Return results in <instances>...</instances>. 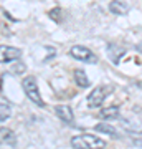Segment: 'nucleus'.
I'll list each match as a JSON object with an SVG mask.
<instances>
[{
	"label": "nucleus",
	"instance_id": "obj_1",
	"mask_svg": "<svg viewBox=\"0 0 142 149\" xmlns=\"http://www.w3.org/2000/svg\"><path fill=\"white\" fill-rule=\"evenodd\" d=\"M71 146L74 149H104L106 143L94 134H79L71 139Z\"/></svg>",
	"mask_w": 142,
	"mask_h": 149
},
{
	"label": "nucleus",
	"instance_id": "obj_2",
	"mask_svg": "<svg viewBox=\"0 0 142 149\" xmlns=\"http://www.w3.org/2000/svg\"><path fill=\"white\" fill-rule=\"evenodd\" d=\"M21 88H23V91H25V95L28 96L30 101H33L37 106H42V108L45 106L42 96H40V90H38L35 76H25V78L21 80Z\"/></svg>",
	"mask_w": 142,
	"mask_h": 149
},
{
	"label": "nucleus",
	"instance_id": "obj_3",
	"mask_svg": "<svg viewBox=\"0 0 142 149\" xmlns=\"http://www.w3.org/2000/svg\"><path fill=\"white\" fill-rule=\"evenodd\" d=\"M106 96H107V88L106 86H96L88 96L86 104H88V108H99L104 103Z\"/></svg>",
	"mask_w": 142,
	"mask_h": 149
},
{
	"label": "nucleus",
	"instance_id": "obj_4",
	"mask_svg": "<svg viewBox=\"0 0 142 149\" xmlns=\"http://www.w3.org/2000/svg\"><path fill=\"white\" fill-rule=\"evenodd\" d=\"M69 55H71L73 58L79 60V61H96L94 53L91 52L89 48L83 47V45H74V47H71Z\"/></svg>",
	"mask_w": 142,
	"mask_h": 149
},
{
	"label": "nucleus",
	"instance_id": "obj_5",
	"mask_svg": "<svg viewBox=\"0 0 142 149\" xmlns=\"http://www.w3.org/2000/svg\"><path fill=\"white\" fill-rule=\"evenodd\" d=\"M21 56V50L8 45H0V63H8L13 60H18Z\"/></svg>",
	"mask_w": 142,
	"mask_h": 149
},
{
	"label": "nucleus",
	"instance_id": "obj_6",
	"mask_svg": "<svg viewBox=\"0 0 142 149\" xmlns=\"http://www.w3.org/2000/svg\"><path fill=\"white\" fill-rule=\"evenodd\" d=\"M55 113L56 116L64 123H71L73 121V109L68 106V104H60V106L55 108Z\"/></svg>",
	"mask_w": 142,
	"mask_h": 149
},
{
	"label": "nucleus",
	"instance_id": "obj_7",
	"mask_svg": "<svg viewBox=\"0 0 142 149\" xmlns=\"http://www.w3.org/2000/svg\"><path fill=\"white\" fill-rule=\"evenodd\" d=\"M15 133L8 128H0V146H5V144H10V146H15Z\"/></svg>",
	"mask_w": 142,
	"mask_h": 149
},
{
	"label": "nucleus",
	"instance_id": "obj_8",
	"mask_svg": "<svg viewBox=\"0 0 142 149\" xmlns=\"http://www.w3.org/2000/svg\"><path fill=\"white\" fill-rule=\"evenodd\" d=\"M109 10L111 13H116V15H126L129 12V5L124 0H112L109 3Z\"/></svg>",
	"mask_w": 142,
	"mask_h": 149
},
{
	"label": "nucleus",
	"instance_id": "obj_9",
	"mask_svg": "<svg viewBox=\"0 0 142 149\" xmlns=\"http://www.w3.org/2000/svg\"><path fill=\"white\" fill-rule=\"evenodd\" d=\"M99 118H103V119H116V118H119V108L117 106L103 108L99 113Z\"/></svg>",
	"mask_w": 142,
	"mask_h": 149
},
{
	"label": "nucleus",
	"instance_id": "obj_10",
	"mask_svg": "<svg viewBox=\"0 0 142 149\" xmlns=\"http://www.w3.org/2000/svg\"><path fill=\"white\" fill-rule=\"evenodd\" d=\"M107 53H109V58L117 65L119 63V58L124 55V48L117 47V45H109V47H107Z\"/></svg>",
	"mask_w": 142,
	"mask_h": 149
},
{
	"label": "nucleus",
	"instance_id": "obj_11",
	"mask_svg": "<svg viewBox=\"0 0 142 149\" xmlns=\"http://www.w3.org/2000/svg\"><path fill=\"white\" fill-rule=\"evenodd\" d=\"M74 81L81 88H88L89 86V80H88V76H86V73L83 70H74Z\"/></svg>",
	"mask_w": 142,
	"mask_h": 149
},
{
	"label": "nucleus",
	"instance_id": "obj_12",
	"mask_svg": "<svg viewBox=\"0 0 142 149\" xmlns=\"http://www.w3.org/2000/svg\"><path fill=\"white\" fill-rule=\"evenodd\" d=\"M94 129H96V131H99V133H103V134L112 136V138H116V136H117L116 129L112 128V126H109V124H106V123H101V124H98Z\"/></svg>",
	"mask_w": 142,
	"mask_h": 149
},
{
	"label": "nucleus",
	"instance_id": "obj_13",
	"mask_svg": "<svg viewBox=\"0 0 142 149\" xmlns=\"http://www.w3.org/2000/svg\"><path fill=\"white\" fill-rule=\"evenodd\" d=\"M10 114H12V108L8 104H5V103H0V123L8 119Z\"/></svg>",
	"mask_w": 142,
	"mask_h": 149
},
{
	"label": "nucleus",
	"instance_id": "obj_14",
	"mask_svg": "<svg viewBox=\"0 0 142 149\" xmlns=\"http://www.w3.org/2000/svg\"><path fill=\"white\" fill-rule=\"evenodd\" d=\"M60 13H61V10H60V8H53V10L50 12V17H51L53 20L60 22V20H61V18H60Z\"/></svg>",
	"mask_w": 142,
	"mask_h": 149
},
{
	"label": "nucleus",
	"instance_id": "obj_15",
	"mask_svg": "<svg viewBox=\"0 0 142 149\" xmlns=\"http://www.w3.org/2000/svg\"><path fill=\"white\" fill-rule=\"evenodd\" d=\"M18 65V66H13V71H15V73H23V71H25V65L23 63H17Z\"/></svg>",
	"mask_w": 142,
	"mask_h": 149
},
{
	"label": "nucleus",
	"instance_id": "obj_16",
	"mask_svg": "<svg viewBox=\"0 0 142 149\" xmlns=\"http://www.w3.org/2000/svg\"><path fill=\"white\" fill-rule=\"evenodd\" d=\"M136 48H137V52H141V53H142V42H141V43H139V45H137V47H136Z\"/></svg>",
	"mask_w": 142,
	"mask_h": 149
}]
</instances>
